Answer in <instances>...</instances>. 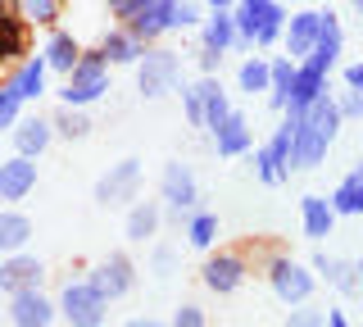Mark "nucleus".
I'll return each mask as SVG.
<instances>
[{
    "label": "nucleus",
    "mask_w": 363,
    "mask_h": 327,
    "mask_svg": "<svg viewBox=\"0 0 363 327\" xmlns=\"http://www.w3.org/2000/svg\"><path fill=\"white\" fill-rule=\"evenodd\" d=\"M0 132H9V123H5V118H0Z\"/></svg>",
    "instance_id": "51"
},
{
    "label": "nucleus",
    "mask_w": 363,
    "mask_h": 327,
    "mask_svg": "<svg viewBox=\"0 0 363 327\" xmlns=\"http://www.w3.org/2000/svg\"><path fill=\"white\" fill-rule=\"evenodd\" d=\"M9 137H14V155L41 160V155L50 150V141H55V128H50V118H41V114H23L14 128H9Z\"/></svg>",
    "instance_id": "15"
},
{
    "label": "nucleus",
    "mask_w": 363,
    "mask_h": 327,
    "mask_svg": "<svg viewBox=\"0 0 363 327\" xmlns=\"http://www.w3.org/2000/svg\"><path fill=\"white\" fill-rule=\"evenodd\" d=\"M196 23H204V18H200V0H177V5H173V28L186 32Z\"/></svg>",
    "instance_id": "36"
},
{
    "label": "nucleus",
    "mask_w": 363,
    "mask_h": 327,
    "mask_svg": "<svg viewBox=\"0 0 363 327\" xmlns=\"http://www.w3.org/2000/svg\"><path fill=\"white\" fill-rule=\"evenodd\" d=\"M155 273H159V277L173 273V250H159V255H155Z\"/></svg>",
    "instance_id": "44"
},
{
    "label": "nucleus",
    "mask_w": 363,
    "mask_h": 327,
    "mask_svg": "<svg viewBox=\"0 0 363 327\" xmlns=\"http://www.w3.org/2000/svg\"><path fill=\"white\" fill-rule=\"evenodd\" d=\"M128 327H164V323H159V318H132Z\"/></svg>",
    "instance_id": "48"
},
{
    "label": "nucleus",
    "mask_w": 363,
    "mask_h": 327,
    "mask_svg": "<svg viewBox=\"0 0 363 327\" xmlns=\"http://www.w3.org/2000/svg\"><path fill=\"white\" fill-rule=\"evenodd\" d=\"M100 55H105V64H141L145 55V41H136L128 28H109L105 37H100Z\"/></svg>",
    "instance_id": "24"
},
{
    "label": "nucleus",
    "mask_w": 363,
    "mask_h": 327,
    "mask_svg": "<svg viewBox=\"0 0 363 327\" xmlns=\"http://www.w3.org/2000/svg\"><path fill=\"white\" fill-rule=\"evenodd\" d=\"M336 109H340V118H363V96L359 92L336 96Z\"/></svg>",
    "instance_id": "40"
},
{
    "label": "nucleus",
    "mask_w": 363,
    "mask_h": 327,
    "mask_svg": "<svg viewBox=\"0 0 363 327\" xmlns=\"http://www.w3.org/2000/svg\"><path fill=\"white\" fill-rule=\"evenodd\" d=\"M18 14V0H0V23H5V18H14Z\"/></svg>",
    "instance_id": "46"
},
{
    "label": "nucleus",
    "mask_w": 363,
    "mask_h": 327,
    "mask_svg": "<svg viewBox=\"0 0 363 327\" xmlns=\"http://www.w3.org/2000/svg\"><path fill=\"white\" fill-rule=\"evenodd\" d=\"M300 223H304V236H309V241H323V236H332V228H336V209L327 205L323 196H304L300 200Z\"/></svg>",
    "instance_id": "29"
},
{
    "label": "nucleus",
    "mask_w": 363,
    "mask_h": 327,
    "mask_svg": "<svg viewBox=\"0 0 363 327\" xmlns=\"http://www.w3.org/2000/svg\"><path fill=\"white\" fill-rule=\"evenodd\" d=\"M32 218L23 209H0V255H23L28 250V241H32Z\"/></svg>",
    "instance_id": "21"
},
{
    "label": "nucleus",
    "mask_w": 363,
    "mask_h": 327,
    "mask_svg": "<svg viewBox=\"0 0 363 327\" xmlns=\"http://www.w3.org/2000/svg\"><path fill=\"white\" fill-rule=\"evenodd\" d=\"M313 273L327 282V287H336L340 296H354V291H363V282L354 273V264L350 259H336V255H327V250H318L313 255Z\"/></svg>",
    "instance_id": "18"
},
{
    "label": "nucleus",
    "mask_w": 363,
    "mask_h": 327,
    "mask_svg": "<svg viewBox=\"0 0 363 327\" xmlns=\"http://www.w3.org/2000/svg\"><path fill=\"white\" fill-rule=\"evenodd\" d=\"M32 191H37V160H28V155L0 160V200H5V205H18Z\"/></svg>",
    "instance_id": "13"
},
{
    "label": "nucleus",
    "mask_w": 363,
    "mask_h": 327,
    "mask_svg": "<svg viewBox=\"0 0 363 327\" xmlns=\"http://www.w3.org/2000/svg\"><path fill=\"white\" fill-rule=\"evenodd\" d=\"M41 60H45V69L50 73H73V64L82 60V41L73 37V32H64V28H50V37H45V46H41Z\"/></svg>",
    "instance_id": "16"
},
{
    "label": "nucleus",
    "mask_w": 363,
    "mask_h": 327,
    "mask_svg": "<svg viewBox=\"0 0 363 327\" xmlns=\"http://www.w3.org/2000/svg\"><path fill=\"white\" fill-rule=\"evenodd\" d=\"M345 92H359V96H363V60L345 69Z\"/></svg>",
    "instance_id": "42"
},
{
    "label": "nucleus",
    "mask_w": 363,
    "mask_h": 327,
    "mask_svg": "<svg viewBox=\"0 0 363 327\" xmlns=\"http://www.w3.org/2000/svg\"><path fill=\"white\" fill-rule=\"evenodd\" d=\"M218 64H223V55L200 50V73H204V77H213V73H218Z\"/></svg>",
    "instance_id": "43"
},
{
    "label": "nucleus",
    "mask_w": 363,
    "mask_h": 327,
    "mask_svg": "<svg viewBox=\"0 0 363 327\" xmlns=\"http://www.w3.org/2000/svg\"><path fill=\"white\" fill-rule=\"evenodd\" d=\"M354 273H359V282H363V255H359V259H354Z\"/></svg>",
    "instance_id": "49"
},
{
    "label": "nucleus",
    "mask_w": 363,
    "mask_h": 327,
    "mask_svg": "<svg viewBox=\"0 0 363 327\" xmlns=\"http://www.w3.org/2000/svg\"><path fill=\"white\" fill-rule=\"evenodd\" d=\"M18 14L28 28H55L64 14V0H18Z\"/></svg>",
    "instance_id": "33"
},
{
    "label": "nucleus",
    "mask_w": 363,
    "mask_h": 327,
    "mask_svg": "<svg viewBox=\"0 0 363 327\" xmlns=\"http://www.w3.org/2000/svg\"><path fill=\"white\" fill-rule=\"evenodd\" d=\"M182 109H186V118L196 123V128L204 123V109H200V92H196V87H182Z\"/></svg>",
    "instance_id": "39"
},
{
    "label": "nucleus",
    "mask_w": 363,
    "mask_h": 327,
    "mask_svg": "<svg viewBox=\"0 0 363 327\" xmlns=\"http://www.w3.org/2000/svg\"><path fill=\"white\" fill-rule=\"evenodd\" d=\"M28 23H23V14H14V18H5L0 23V73H9L14 64H23L28 60Z\"/></svg>",
    "instance_id": "22"
},
{
    "label": "nucleus",
    "mask_w": 363,
    "mask_h": 327,
    "mask_svg": "<svg viewBox=\"0 0 363 327\" xmlns=\"http://www.w3.org/2000/svg\"><path fill=\"white\" fill-rule=\"evenodd\" d=\"M354 9H359V18H363V0H354Z\"/></svg>",
    "instance_id": "50"
},
{
    "label": "nucleus",
    "mask_w": 363,
    "mask_h": 327,
    "mask_svg": "<svg viewBox=\"0 0 363 327\" xmlns=\"http://www.w3.org/2000/svg\"><path fill=\"white\" fill-rule=\"evenodd\" d=\"M232 46H236V23H232V9H209V14H204V28H200V50L227 55Z\"/></svg>",
    "instance_id": "20"
},
{
    "label": "nucleus",
    "mask_w": 363,
    "mask_h": 327,
    "mask_svg": "<svg viewBox=\"0 0 363 327\" xmlns=\"http://www.w3.org/2000/svg\"><path fill=\"white\" fill-rule=\"evenodd\" d=\"M340 123H345V118H340V109H336V96H332V92H323V96H318L313 105H309V114H304V128H309L313 137H323L327 145L336 141Z\"/></svg>",
    "instance_id": "23"
},
{
    "label": "nucleus",
    "mask_w": 363,
    "mask_h": 327,
    "mask_svg": "<svg viewBox=\"0 0 363 327\" xmlns=\"http://www.w3.org/2000/svg\"><path fill=\"white\" fill-rule=\"evenodd\" d=\"M50 128H55V137H64V141H82L86 132H91V118H86V109L60 105V114L50 118Z\"/></svg>",
    "instance_id": "34"
},
{
    "label": "nucleus",
    "mask_w": 363,
    "mask_h": 327,
    "mask_svg": "<svg viewBox=\"0 0 363 327\" xmlns=\"http://www.w3.org/2000/svg\"><path fill=\"white\" fill-rule=\"evenodd\" d=\"M196 92H200V109H204V123H200V128L218 132L223 123H227V114H232V100H227V92L218 87V77H200Z\"/></svg>",
    "instance_id": "25"
},
{
    "label": "nucleus",
    "mask_w": 363,
    "mask_h": 327,
    "mask_svg": "<svg viewBox=\"0 0 363 327\" xmlns=\"http://www.w3.org/2000/svg\"><path fill=\"white\" fill-rule=\"evenodd\" d=\"M168 327H209V318H204V309H200V304H177V309H173V323H168Z\"/></svg>",
    "instance_id": "37"
},
{
    "label": "nucleus",
    "mask_w": 363,
    "mask_h": 327,
    "mask_svg": "<svg viewBox=\"0 0 363 327\" xmlns=\"http://www.w3.org/2000/svg\"><path fill=\"white\" fill-rule=\"evenodd\" d=\"M86 282H91V291H96L100 300H123L132 291V282H136V268H132V259L123 255V250H113V255H105L96 268L86 273Z\"/></svg>",
    "instance_id": "5"
},
{
    "label": "nucleus",
    "mask_w": 363,
    "mask_h": 327,
    "mask_svg": "<svg viewBox=\"0 0 363 327\" xmlns=\"http://www.w3.org/2000/svg\"><path fill=\"white\" fill-rule=\"evenodd\" d=\"M60 318V304H55L45 291H18L9 296V327H50Z\"/></svg>",
    "instance_id": "12"
},
{
    "label": "nucleus",
    "mask_w": 363,
    "mask_h": 327,
    "mask_svg": "<svg viewBox=\"0 0 363 327\" xmlns=\"http://www.w3.org/2000/svg\"><path fill=\"white\" fill-rule=\"evenodd\" d=\"M245 273H250V264H245V255H241V250H218V255L204 259L200 282L213 291V296H232V291L245 282Z\"/></svg>",
    "instance_id": "8"
},
{
    "label": "nucleus",
    "mask_w": 363,
    "mask_h": 327,
    "mask_svg": "<svg viewBox=\"0 0 363 327\" xmlns=\"http://www.w3.org/2000/svg\"><path fill=\"white\" fill-rule=\"evenodd\" d=\"M250 118L241 114V109H232V114H227V123L218 132H213V150L223 155V160H236V155H250Z\"/></svg>",
    "instance_id": "19"
},
{
    "label": "nucleus",
    "mask_w": 363,
    "mask_h": 327,
    "mask_svg": "<svg viewBox=\"0 0 363 327\" xmlns=\"http://www.w3.org/2000/svg\"><path fill=\"white\" fill-rule=\"evenodd\" d=\"M200 5H209V9H236V0H200Z\"/></svg>",
    "instance_id": "47"
},
{
    "label": "nucleus",
    "mask_w": 363,
    "mask_h": 327,
    "mask_svg": "<svg viewBox=\"0 0 363 327\" xmlns=\"http://www.w3.org/2000/svg\"><path fill=\"white\" fill-rule=\"evenodd\" d=\"M60 318L68 323V327H105V309L109 304L91 291V282L82 277V282H64L60 287Z\"/></svg>",
    "instance_id": "4"
},
{
    "label": "nucleus",
    "mask_w": 363,
    "mask_h": 327,
    "mask_svg": "<svg viewBox=\"0 0 363 327\" xmlns=\"http://www.w3.org/2000/svg\"><path fill=\"white\" fill-rule=\"evenodd\" d=\"M286 9L277 5V0H272V5L264 9V23H259V37H255V46L264 50V46H272V41H281V32H286Z\"/></svg>",
    "instance_id": "35"
},
{
    "label": "nucleus",
    "mask_w": 363,
    "mask_h": 327,
    "mask_svg": "<svg viewBox=\"0 0 363 327\" xmlns=\"http://www.w3.org/2000/svg\"><path fill=\"white\" fill-rule=\"evenodd\" d=\"M136 87H141L145 100H159L168 92L182 87V55L164 50V46H145L141 64H136Z\"/></svg>",
    "instance_id": "2"
},
{
    "label": "nucleus",
    "mask_w": 363,
    "mask_h": 327,
    "mask_svg": "<svg viewBox=\"0 0 363 327\" xmlns=\"http://www.w3.org/2000/svg\"><path fill=\"white\" fill-rule=\"evenodd\" d=\"M159 200H164V205L173 209L177 218L196 209L200 187H196V173H191L182 160H168V164H164V173H159Z\"/></svg>",
    "instance_id": "6"
},
{
    "label": "nucleus",
    "mask_w": 363,
    "mask_h": 327,
    "mask_svg": "<svg viewBox=\"0 0 363 327\" xmlns=\"http://www.w3.org/2000/svg\"><path fill=\"white\" fill-rule=\"evenodd\" d=\"M268 287H272V296H277L281 304H309L313 296V287H318V273L313 268H304L300 259H291V255H272L268 259Z\"/></svg>",
    "instance_id": "3"
},
{
    "label": "nucleus",
    "mask_w": 363,
    "mask_h": 327,
    "mask_svg": "<svg viewBox=\"0 0 363 327\" xmlns=\"http://www.w3.org/2000/svg\"><path fill=\"white\" fill-rule=\"evenodd\" d=\"M336 60H340V23H336L332 9H327V14H323V32H318V46H313V55L304 64H313L318 73H332Z\"/></svg>",
    "instance_id": "26"
},
{
    "label": "nucleus",
    "mask_w": 363,
    "mask_h": 327,
    "mask_svg": "<svg viewBox=\"0 0 363 327\" xmlns=\"http://www.w3.org/2000/svg\"><path fill=\"white\" fill-rule=\"evenodd\" d=\"M291 137H295V132L281 123V128L272 132V141L255 150V173H259L264 187H277V182H286V177L295 173V168H291Z\"/></svg>",
    "instance_id": "7"
},
{
    "label": "nucleus",
    "mask_w": 363,
    "mask_h": 327,
    "mask_svg": "<svg viewBox=\"0 0 363 327\" xmlns=\"http://www.w3.org/2000/svg\"><path fill=\"white\" fill-rule=\"evenodd\" d=\"M45 82H50V69H45L41 55H28L23 64H14V69L0 77V87H5V92H14L23 105H28V100H41L45 96Z\"/></svg>",
    "instance_id": "14"
},
{
    "label": "nucleus",
    "mask_w": 363,
    "mask_h": 327,
    "mask_svg": "<svg viewBox=\"0 0 363 327\" xmlns=\"http://www.w3.org/2000/svg\"><path fill=\"white\" fill-rule=\"evenodd\" d=\"M236 87H241L245 96L255 92H268L272 87V69H268V55H250V60L236 69Z\"/></svg>",
    "instance_id": "31"
},
{
    "label": "nucleus",
    "mask_w": 363,
    "mask_h": 327,
    "mask_svg": "<svg viewBox=\"0 0 363 327\" xmlns=\"http://www.w3.org/2000/svg\"><path fill=\"white\" fill-rule=\"evenodd\" d=\"M327 205L336 209V218H359V214H363V164L350 168V173L340 177V187L332 191Z\"/></svg>",
    "instance_id": "27"
},
{
    "label": "nucleus",
    "mask_w": 363,
    "mask_h": 327,
    "mask_svg": "<svg viewBox=\"0 0 363 327\" xmlns=\"http://www.w3.org/2000/svg\"><path fill=\"white\" fill-rule=\"evenodd\" d=\"M136 187H141V160H118L96 182V205H128V200H136Z\"/></svg>",
    "instance_id": "9"
},
{
    "label": "nucleus",
    "mask_w": 363,
    "mask_h": 327,
    "mask_svg": "<svg viewBox=\"0 0 363 327\" xmlns=\"http://www.w3.org/2000/svg\"><path fill=\"white\" fill-rule=\"evenodd\" d=\"M105 92H109V64H105V55H100V50H82V60L73 64V73H68L64 87H60V105L86 109V105H96Z\"/></svg>",
    "instance_id": "1"
},
{
    "label": "nucleus",
    "mask_w": 363,
    "mask_h": 327,
    "mask_svg": "<svg viewBox=\"0 0 363 327\" xmlns=\"http://www.w3.org/2000/svg\"><path fill=\"white\" fill-rule=\"evenodd\" d=\"M186 241L196 245V250H213V241H218V218L204 209H191L186 214Z\"/></svg>",
    "instance_id": "32"
},
{
    "label": "nucleus",
    "mask_w": 363,
    "mask_h": 327,
    "mask_svg": "<svg viewBox=\"0 0 363 327\" xmlns=\"http://www.w3.org/2000/svg\"><path fill=\"white\" fill-rule=\"evenodd\" d=\"M323 323H327V314L323 309H304V304H295L291 318H286V327H323Z\"/></svg>",
    "instance_id": "38"
},
{
    "label": "nucleus",
    "mask_w": 363,
    "mask_h": 327,
    "mask_svg": "<svg viewBox=\"0 0 363 327\" xmlns=\"http://www.w3.org/2000/svg\"><path fill=\"white\" fill-rule=\"evenodd\" d=\"M141 5H145V0H109V14L128 23V18H132V14H136V9H141Z\"/></svg>",
    "instance_id": "41"
},
{
    "label": "nucleus",
    "mask_w": 363,
    "mask_h": 327,
    "mask_svg": "<svg viewBox=\"0 0 363 327\" xmlns=\"http://www.w3.org/2000/svg\"><path fill=\"white\" fill-rule=\"evenodd\" d=\"M159 223H164V209H159V200H136L128 209V223H123V236L128 241H150L159 232Z\"/></svg>",
    "instance_id": "28"
},
{
    "label": "nucleus",
    "mask_w": 363,
    "mask_h": 327,
    "mask_svg": "<svg viewBox=\"0 0 363 327\" xmlns=\"http://www.w3.org/2000/svg\"><path fill=\"white\" fill-rule=\"evenodd\" d=\"M318 32H323V9H300V14L286 18V32H281V46H286V60L304 64L318 46Z\"/></svg>",
    "instance_id": "10"
},
{
    "label": "nucleus",
    "mask_w": 363,
    "mask_h": 327,
    "mask_svg": "<svg viewBox=\"0 0 363 327\" xmlns=\"http://www.w3.org/2000/svg\"><path fill=\"white\" fill-rule=\"evenodd\" d=\"M45 282V264L37 255H0V291L5 296H18V291H37Z\"/></svg>",
    "instance_id": "11"
},
{
    "label": "nucleus",
    "mask_w": 363,
    "mask_h": 327,
    "mask_svg": "<svg viewBox=\"0 0 363 327\" xmlns=\"http://www.w3.org/2000/svg\"><path fill=\"white\" fill-rule=\"evenodd\" d=\"M327 145L323 137H313L309 128H295V137H291V168H318L327 160Z\"/></svg>",
    "instance_id": "30"
},
{
    "label": "nucleus",
    "mask_w": 363,
    "mask_h": 327,
    "mask_svg": "<svg viewBox=\"0 0 363 327\" xmlns=\"http://www.w3.org/2000/svg\"><path fill=\"white\" fill-rule=\"evenodd\" d=\"M327 92V73H318L313 64H295V82H291V105L281 114H309V105Z\"/></svg>",
    "instance_id": "17"
},
{
    "label": "nucleus",
    "mask_w": 363,
    "mask_h": 327,
    "mask_svg": "<svg viewBox=\"0 0 363 327\" xmlns=\"http://www.w3.org/2000/svg\"><path fill=\"white\" fill-rule=\"evenodd\" d=\"M323 327H350V318H345V309H327V323Z\"/></svg>",
    "instance_id": "45"
}]
</instances>
